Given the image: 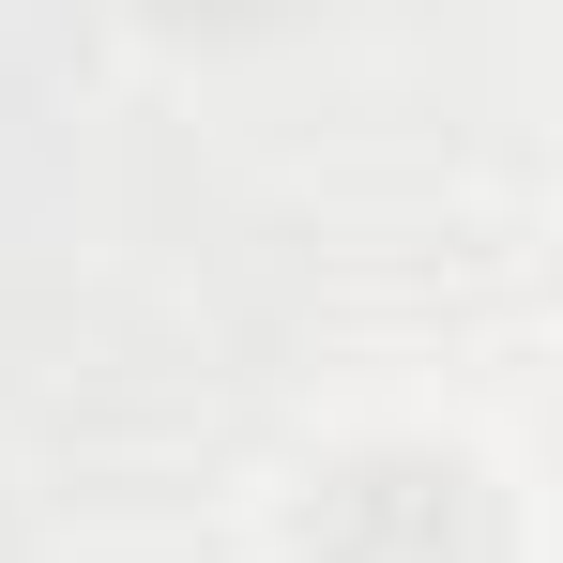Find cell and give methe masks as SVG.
Instances as JSON below:
<instances>
[{
	"mask_svg": "<svg viewBox=\"0 0 563 563\" xmlns=\"http://www.w3.org/2000/svg\"><path fill=\"white\" fill-rule=\"evenodd\" d=\"M275 563H533L518 549V487L472 442H335L275 503Z\"/></svg>",
	"mask_w": 563,
	"mask_h": 563,
	"instance_id": "obj_1",
	"label": "cell"
},
{
	"mask_svg": "<svg viewBox=\"0 0 563 563\" xmlns=\"http://www.w3.org/2000/svg\"><path fill=\"white\" fill-rule=\"evenodd\" d=\"M15 549H31V533H15V487H0V563H15Z\"/></svg>",
	"mask_w": 563,
	"mask_h": 563,
	"instance_id": "obj_2",
	"label": "cell"
}]
</instances>
